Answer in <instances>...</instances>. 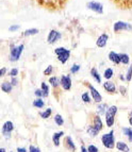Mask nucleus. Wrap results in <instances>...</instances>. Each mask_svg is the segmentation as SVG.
I'll return each mask as SVG.
<instances>
[{
  "label": "nucleus",
  "instance_id": "f257e3e1",
  "mask_svg": "<svg viewBox=\"0 0 132 152\" xmlns=\"http://www.w3.org/2000/svg\"><path fill=\"white\" fill-rule=\"evenodd\" d=\"M101 142L107 149H113V148H115L116 142H115V137H114V131L111 130V131L108 132V133L102 134Z\"/></svg>",
  "mask_w": 132,
  "mask_h": 152
},
{
  "label": "nucleus",
  "instance_id": "f03ea898",
  "mask_svg": "<svg viewBox=\"0 0 132 152\" xmlns=\"http://www.w3.org/2000/svg\"><path fill=\"white\" fill-rule=\"evenodd\" d=\"M25 46L23 44L21 45H11L10 46V61L11 62H17L21 56Z\"/></svg>",
  "mask_w": 132,
  "mask_h": 152
},
{
  "label": "nucleus",
  "instance_id": "7ed1b4c3",
  "mask_svg": "<svg viewBox=\"0 0 132 152\" xmlns=\"http://www.w3.org/2000/svg\"><path fill=\"white\" fill-rule=\"evenodd\" d=\"M54 53L56 54L58 61L62 64H65L70 58V50H68L65 47H58L54 49Z\"/></svg>",
  "mask_w": 132,
  "mask_h": 152
},
{
  "label": "nucleus",
  "instance_id": "20e7f679",
  "mask_svg": "<svg viewBox=\"0 0 132 152\" xmlns=\"http://www.w3.org/2000/svg\"><path fill=\"white\" fill-rule=\"evenodd\" d=\"M117 107L116 105H111V107H109V109H108L107 113H106V126H107L108 128H111L113 127V124H114L115 122V115H116L117 113Z\"/></svg>",
  "mask_w": 132,
  "mask_h": 152
},
{
  "label": "nucleus",
  "instance_id": "39448f33",
  "mask_svg": "<svg viewBox=\"0 0 132 152\" xmlns=\"http://www.w3.org/2000/svg\"><path fill=\"white\" fill-rule=\"evenodd\" d=\"M15 127H14V124H13L11 120H8V121H5L4 124H2V128H1V133H2L3 137H4L5 140H9L11 137V134H12V132L14 131Z\"/></svg>",
  "mask_w": 132,
  "mask_h": 152
},
{
  "label": "nucleus",
  "instance_id": "423d86ee",
  "mask_svg": "<svg viewBox=\"0 0 132 152\" xmlns=\"http://www.w3.org/2000/svg\"><path fill=\"white\" fill-rule=\"evenodd\" d=\"M113 31L115 33L122 32V31H132V25L126 21H116L113 26Z\"/></svg>",
  "mask_w": 132,
  "mask_h": 152
},
{
  "label": "nucleus",
  "instance_id": "0eeeda50",
  "mask_svg": "<svg viewBox=\"0 0 132 152\" xmlns=\"http://www.w3.org/2000/svg\"><path fill=\"white\" fill-rule=\"evenodd\" d=\"M87 86L89 87V94H91L92 99L94 100V102H96V103H101V101H102V96L100 95V93H99V91H97L96 87H94L91 83H89V82L87 83Z\"/></svg>",
  "mask_w": 132,
  "mask_h": 152
},
{
  "label": "nucleus",
  "instance_id": "6e6552de",
  "mask_svg": "<svg viewBox=\"0 0 132 152\" xmlns=\"http://www.w3.org/2000/svg\"><path fill=\"white\" fill-rule=\"evenodd\" d=\"M61 37H62L61 33L59 32L58 30H54V29H52V30H50V31H49V33H48V36H47V43H48L49 45L56 44Z\"/></svg>",
  "mask_w": 132,
  "mask_h": 152
},
{
  "label": "nucleus",
  "instance_id": "1a4fd4ad",
  "mask_svg": "<svg viewBox=\"0 0 132 152\" xmlns=\"http://www.w3.org/2000/svg\"><path fill=\"white\" fill-rule=\"evenodd\" d=\"M87 9L93 12L97 13V14H102L103 13V5L100 2H97V1H89L87 4Z\"/></svg>",
  "mask_w": 132,
  "mask_h": 152
},
{
  "label": "nucleus",
  "instance_id": "9d476101",
  "mask_svg": "<svg viewBox=\"0 0 132 152\" xmlns=\"http://www.w3.org/2000/svg\"><path fill=\"white\" fill-rule=\"evenodd\" d=\"M71 85H73V81L70 76H67V75L61 76V86L64 91H70Z\"/></svg>",
  "mask_w": 132,
  "mask_h": 152
},
{
  "label": "nucleus",
  "instance_id": "9b49d317",
  "mask_svg": "<svg viewBox=\"0 0 132 152\" xmlns=\"http://www.w3.org/2000/svg\"><path fill=\"white\" fill-rule=\"evenodd\" d=\"M108 41H109V35L107 33H102L98 36L96 41V46L99 47V48H104L108 44Z\"/></svg>",
  "mask_w": 132,
  "mask_h": 152
},
{
  "label": "nucleus",
  "instance_id": "f8f14e48",
  "mask_svg": "<svg viewBox=\"0 0 132 152\" xmlns=\"http://www.w3.org/2000/svg\"><path fill=\"white\" fill-rule=\"evenodd\" d=\"M103 88H104V91H107V93H109V94H115V93H116V91H117L115 83H114V82H112L111 80L104 82V83H103Z\"/></svg>",
  "mask_w": 132,
  "mask_h": 152
},
{
  "label": "nucleus",
  "instance_id": "ddd939ff",
  "mask_svg": "<svg viewBox=\"0 0 132 152\" xmlns=\"http://www.w3.org/2000/svg\"><path fill=\"white\" fill-rule=\"evenodd\" d=\"M64 144H65V147L69 150V151H76V144L70 136H66L65 140H64Z\"/></svg>",
  "mask_w": 132,
  "mask_h": 152
},
{
  "label": "nucleus",
  "instance_id": "4468645a",
  "mask_svg": "<svg viewBox=\"0 0 132 152\" xmlns=\"http://www.w3.org/2000/svg\"><path fill=\"white\" fill-rule=\"evenodd\" d=\"M108 58H109L110 61H111L113 64H115V65H118V64H120V54L116 53L115 51H110L109 54H108Z\"/></svg>",
  "mask_w": 132,
  "mask_h": 152
},
{
  "label": "nucleus",
  "instance_id": "2eb2a0df",
  "mask_svg": "<svg viewBox=\"0 0 132 152\" xmlns=\"http://www.w3.org/2000/svg\"><path fill=\"white\" fill-rule=\"evenodd\" d=\"M93 126H94L95 128H97L99 131H101V130L104 128L102 119L100 118V115H95L94 116V119H93Z\"/></svg>",
  "mask_w": 132,
  "mask_h": 152
},
{
  "label": "nucleus",
  "instance_id": "dca6fc26",
  "mask_svg": "<svg viewBox=\"0 0 132 152\" xmlns=\"http://www.w3.org/2000/svg\"><path fill=\"white\" fill-rule=\"evenodd\" d=\"M64 135V131H58L56 133H54L52 137H51V140L54 142V145L56 147H59L60 146V138Z\"/></svg>",
  "mask_w": 132,
  "mask_h": 152
},
{
  "label": "nucleus",
  "instance_id": "f3484780",
  "mask_svg": "<svg viewBox=\"0 0 132 152\" xmlns=\"http://www.w3.org/2000/svg\"><path fill=\"white\" fill-rule=\"evenodd\" d=\"M115 148L120 152H130L129 146L125 142H117L116 145H115Z\"/></svg>",
  "mask_w": 132,
  "mask_h": 152
},
{
  "label": "nucleus",
  "instance_id": "a211bd4d",
  "mask_svg": "<svg viewBox=\"0 0 132 152\" xmlns=\"http://www.w3.org/2000/svg\"><path fill=\"white\" fill-rule=\"evenodd\" d=\"M108 109H109V107H108L107 103H98V105H97V115H106V113H107Z\"/></svg>",
  "mask_w": 132,
  "mask_h": 152
},
{
  "label": "nucleus",
  "instance_id": "6ab92c4d",
  "mask_svg": "<svg viewBox=\"0 0 132 152\" xmlns=\"http://www.w3.org/2000/svg\"><path fill=\"white\" fill-rule=\"evenodd\" d=\"M48 82L51 84V86L54 87V88H58L61 85V78H59V77H50Z\"/></svg>",
  "mask_w": 132,
  "mask_h": 152
},
{
  "label": "nucleus",
  "instance_id": "aec40b11",
  "mask_svg": "<svg viewBox=\"0 0 132 152\" xmlns=\"http://www.w3.org/2000/svg\"><path fill=\"white\" fill-rule=\"evenodd\" d=\"M87 134H89L91 137H96L100 131H99L97 128H95L93 124H89V127L87 128Z\"/></svg>",
  "mask_w": 132,
  "mask_h": 152
},
{
  "label": "nucleus",
  "instance_id": "412c9836",
  "mask_svg": "<svg viewBox=\"0 0 132 152\" xmlns=\"http://www.w3.org/2000/svg\"><path fill=\"white\" fill-rule=\"evenodd\" d=\"M91 76L94 78V80L97 82V83H101V76H100V74L98 72V70H97V68H95V67H93V68L91 69Z\"/></svg>",
  "mask_w": 132,
  "mask_h": 152
},
{
  "label": "nucleus",
  "instance_id": "4be33fe9",
  "mask_svg": "<svg viewBox=\"0 0 132 152\" xmlns=\"http://www.w3.org/2000/svg\"><path fill=\"white\" fill-rule=\"evenodd\" d=\"M13 89V85L11 84V82H3L1 83V91L7 93V94H10Z\"/></svg>",
  "mask_w": 132,
  "mask_h": 152
},
{
  "label": "nucleus",
  "instance_id": "5701e85b",
  "mask_svg": "<svg viewBox=\"0 0 132 152\" xmlns=\"http://www.w3.org/2000/svg\"><path fill=\"white\" fill-rule=\"evenodd\" d=\"M113 76H114V70H113L111 67H109V68H107L103 71V78L106 79L107 81L111 80V79L113 78Z\"/></svg>",
  "mask_w": 132,
  "mask_h": 152
},
{
  "label": "nucleus",
  "instance_id": "b1692460",
  "mask_svg": "<svg viewBox=\"0 0 132 152\" xmlns=\"http://www.w3.org/2000/svg\"><path fill=\"white\" fill-rule=\"evenodd\" d=\"M51 114H52V109L48 107V109H46L45 111L41 112V113H40V116H41L43 119H47V118H49V117L51 116Z\"/></svg>",
  "mask_w": 132,
  "mask_h": 152
},
{
  "label": "nucleus",
  "instance_id": "393cba45",
  "mask_svg": "<svg viewBox=\"0 0 132 152\" xmlns=\"http://www.w3.org/2000/svg\"><path fill=\"white\" fill-rule=\"evenodd\" d=\"M120 64H124V65L130 64V56L127 53H120Z\"/></svg>",
  "mask_w": 132,
  "mask_h": 152
},
{
  "label": "nucleus",
  "instance_id": "a878e982",
  "mask_svg": "<svg viewBox=\"0 0 132 152\" xmlns=\"http://www.w3.org/2000/svg\"><path fill=\"white\" fill-rule=\"evenodd\" d=\"M33 107H37V109H43L45 107V102L43 101V99L42 98H37L35 99L34 101H33Z\"/></svg>",
  "mask_w": 132,
  "mask_h": 152
},
{
  "label": "nucleus",
  "instance_id": "bb28decb",
  "mask_svg": "<svg viewBox=\"0 0 132 152\" xmlns=\"http://www.w3.org/2000/svg\"><path fill=\"white\" fill-rule=\"evenodd\" d=\"M40 32V30L36 28H31L28 29V30H26L25 32L23 33V36H31V35H35L37 33Z\"/></svg>",
  "mask_w": 132,
  "mask_h": 152
},
{
  "label": "nucleus",
  "instance_id": "cd10ccee",
  "mask_svg": "<svg viewBox=\"0 0 132 152\" xmlns=\"http://www.w3.org/2000/svg\"><path fill=\"white\" fill-rule=\"evenodd\" d=\"M41 89L43 91V93H44V97H48L49 96V91H50V87H49L48 84L45 83V82H42Z\"/></svg>",
  "mask_w": 132,
  "mask_h": 152
},
{
  "label": "nucleus",
  "instance_id": "c85d7f7f",
  "mask_svg": "<svg viewBox=\"0 0 132 152\" xmlns=\"http://www.w3.org/2000/svg\"><path fill=\"white\" fill-rule=\"evenodd\" d=\"M122 133L126 135L130 142H132V129L131 128H122Z\"/></svg>",
  "mask_w": 132,
  "mask_h": 152
},
{
  "label": "nucleus",
  "instance_id": "c756f323",
  "mask_svg": "<svg viewBox=\"0 0 132 152\" xmlns=\"http://www.w3.org/2000/svg\"><path fill=\"white\" fill-rule=\"evenodd\" d=\"M81 99L84 103H91L92 102V96L89 93H87V91H84L83 94L81 95Z\"/></svg>",
  "mask_w": 132,
  "mask_h": 152
},
{
  "label": "nucleus",
  "instance_id": "7c9ffc66",
  "mask_svg": "<svg viewBox=\"0 0 132 152\" xmlns=\"http://www.w3.org/2000/svg\"><path fill=\"white\" fill-rule=\"evenodd\" d=\"M54 122H56V126H59V127H61V126L64 124V118L62 117V115H60V114L54 115Z\"/></svg>",
  "mask_w": 132,
  "mask_h": 152
},
{
  "label": "nucleus",
  "instance_id": "2f4dec72",
  "mask_svg": "<svg viewBox=\"0 0 132 152\" xmlns=\"http://www.w3.org/2000/svg\"><path fill=\"white\" fill-rule=\"evenodd\" d=\"M132 80V63L130 64V66L128 67L127 74H126V81L130 82Z\"/></svg>",
  "mask_w": 132,
  "mask_h": 152
},
{
  "label": "nucleus",
  "instance_id": "473e14b6",
  "mask_svg": "<svg viewBox=\"0 0 132 152\" xmlns=\"http://www.w3.org/2000/svg\"><path fill=\"white\" fill-rule=\"evenodd\" d=\"M80 68H81V67H80L79 64H74V65L70 67V74H73V75L77 74V72H79Z\"/></svg>",
  "mask_w": 132,
  "mask_h": 152
},
{
  "label": "nucleus",
  "instance_id": "72a5a7b5",
  "mask_svg": "<svg viewBox=\"0 0 132 152\" xmlns=\"http://www.w3.org/2000/svg\"><path fill=\"white\" fill-rule=\"evenodd\" d=\"M52 72H54V67H52V65H48L46 67L45 70H44V75H45V76H51Z\"/></svg>",
  "mask_w": 132,
  "mask_h": 152
},
{
  "label": "nucleus",
  "instance_id": "f704fd0d",
  "mask_svg": "<svg viewBox=\"0 0 132 152\" xmlns=\"http://www.w3.org/2000/svg\"><path fill=\"white\" fill-rule=\"evenodd\" d=\"M87 150H89V152H99V149L97 146H95V145H89V147H87Z\"/></svg>",
  "mask_w": 132,
  "mask_h": 152
},
{
  "label": "nucleus",
  "instance_id": "c9c22d12",
  "mask_svg": "<svg viewBox=\"0 0 132 152\" xmlns=\"http://www.w3.org/2000/svg\"><path fill=\"white\" fill-rule=\"evenodd\" d=\"M18 69L17 68H12L10 70V76H11V78H16L17 77V75H18Z\"/></svg>",
  "mask_w": 132,
  "mask_h": 152
},
{
  "label": "nucleus",
  "instance_id": "e433bc0d",
  "mask_svg": "<svg viewBox=\"0 0 132 152\" xmlns=\"http://www.w3.org/2000/svg\"><path fill=\"white\" fill-rule=\"evenodd\" d=\"M34 95H35L37 98H43V97H44V93H43V91H42L41 88L36 89V91H34Z\"/></svg>",
  "mask_w": 132,
  "mask_h": 152
},
{
  "label": "nucleus",
  "instance_id": "4c0bfd02",
  "mask_svg": "<svg viewBox=\"0 0 132 152\" xmlns=\"http://www.w3.org/2000/svg\"><path fill=\"white\" fill-rule=\"evenodd\" d=\"M28 150H29V152H42L40 148L36 147V146H33V145H31Z\"/></svg>",
  "mask_w": 132,
  "mask_h": 152
},
{
  "label": "nucleus",
  "instance_id": "58836bf2",
  "mask_svg": "<svg viewBox=\"0 0 132 152\" xmlns=\"http://www.w3.org/2000/svg\"><path fill=\"white\" fill-rule=\"evenodd\" d=\"M19 28H21V27H19V26H18V25L11 26L10 28H9V31H10V32H15V31H17Z\"/></svg>",
  "mask_w": 132,
  "mask_h": 152
},
{
  "label": "nucleus",
  "instance_id": "ea45409f",
  "mask_svg": "<svg viewBox=\"0 0 132 152\" xmlns=\"http://www.w3.org/2000/svg\"><path fill=\"white\" fill-rule=\"evenodd\" d=\"M120 93L122 96H126V94H127V88L125 86H120Z\"/></svg>",
  "mask_w": 132,
  "mask_h": 152
},
{
  "label": "nucleus",
  "instance_id": "a19ab883",
  "mask_svg": "<svg viewBox=\"0 0 132 152\" xmlns=\"http://www.w3.org/2000/svg\"><path fill=\"white\" fill-rule=\"evenodd\" d=\"M10 82H11V84H12L13 86H16V85L18 84V79L17 78H12Z\"/></svg>",
  "mask_w": 132,
  "mask_h": 152
},
{
  "label": "nucleus",
  "instance_id": "79ce46f5",
  "mask_svg": "<svg viewBox=\"0 0 132 152\" xmlns=\"http://www.w3.org/2000/svg\"><path fill=\"white\" fill-rule=\"evenodd\" d=\"M5 72H7V68H5V67H2V68H1V70H0V77L4 76Z\"/></svg>",
  "mask_w": 132,
  "mask_h": 152
},
{
  "label": "nucleus",
  "instance_id": "37998d69",
  "mask_svg": "<svg viewBox=\"0 0 132 152\" xmlns=\"http://www.w3.org/2000/svg\"><path fill=\"white\" fill-rule=\"evenodd\" d=\"M17 152H29V150H27L23 147H18L17 148Z\"/></svg>",
  "mask_w": 132,
  "mask_h": 152
},
{
  "label": "nucleus",
  "instance_id": "c03bdc74",
  "mask_svg": "<svg viewBox=\"0 0 132 152\" xmlns=\"http://www.w3.org/2000/svg\"><path fill=\"white\" fill-rule=\"evenodd\" d=\"M80 150H81V152H89V150H87V148L85 147V146H83L82 145L81 148H80Z\"/></svg>",
  "mask_w": 132,
  "mask_h": 152
},
{
  "label": "nucleus",
  "instance_id": "a18cd8bd",
  "mask_svg": "<svg viewBox=\"0 0 132 152\" xmlns=\"http://www.w3.org/2000/svg\"><path fill=\"white\" fill-rule=\"evenodd\" d=\"M129 124H130V126L132 127V116H129Z\"/></svg>",
  "mask_w": 132,
  "mask_h": 152
},
{
  "label": "nucleus",
  "instance_id": "49530a36",
  "mask_svg": "<svg viewBox=\"0 0 132 152\" xmlns=\"http://www.w3.org/2000/svg\"><path fill=\"white\" fill-rule=\"evenodd\" d=\"M0 152H7L5 148H0Z\"/></svg>",
  "mask_w": 132,
  "mask_h": 152
},
{
  "label": "nucleus",
  "instance_id": "de8ad7c7",
  "mask_svg": "<svg viewBox=\"0 0 132 152\" xmlns=\"http://www.w3.org/2000/svg\"><path fill=\"white\" fill-rule=\"evenodd\" d=\"M129 116H132V111L130 112V114H129Z\"/></svg>",
  "mask_w": 132,
  "mask_h": 152
},
{
  "label": "nucleus",
  "instance_id": "09e8293b",
  "mask_svg": "<svg viewBox=\"0 0 132 152\" xmlns=\"http://www.w3.org/2000/svg\"><path fill=\"white\" fill-rule=\"evenodd\" d=\"M10 152H14V151H10Z\"/></svg>",
  "mask_w": 132,
  "mask_h": 152
}]
</instances>
